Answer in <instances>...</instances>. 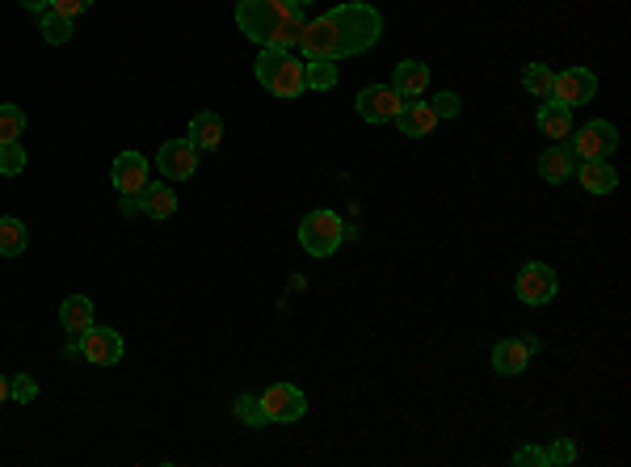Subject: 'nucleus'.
<instances>
[{"mask_svg":"<svg viewBox=\"0 0 631 467\" xmlns=\"http://www.w3.org/2000/svg\"><path fill=\"white\" fill-rule=\"evenodd\" d=\"M383 38V13L366 0H345V5L329 9L303 22V59H329V64H341V59H354L362 51H371Z\"/></svg>","mask_w":631,"mask_h":467,"instance_id":"nucleus-1","label":"nucleus"},{"mask_svg":"<svg viewBox=\"0 0 631 467\" xmlns=\"http://www.w3.org/2000/svg\"><path fill=\"white\" fill-rule=\"evenodd\" d=\"M236 26L257 47L295 51L303 38V9L291 0H236Z\"/></svg>","mask_w":631,"mask_h":467,"instance_id":"nucleus-2","label":"nucleus"},{"mask_svg":"<svg viewBox=\"0 0 631 467\" xmlns=\"http://www.w3.org/2000/svg\"><path fill=\"white\" fill-rule=\"evenodd\" d=\"M253 72H257V85L270 97L295 101V97L308 93V64L295 59L291 51H282V47H261Z\"/></svg>","mask_w":631,"mask_h":467,"instance_id":"nucleus-3","label":"nucleus"},{"mask_svg":"<svg viewBox=\"0 0 631 467\" xmlns=\"http://www.w3.org/2000/svg\"><path fill=\"white\" fill-rule=\"evenodd\" d=\"M341 240H345V223H341L337 211L316 207V211L303 215V223H299V245H303V253H312V257H333V253L341 249Z\"/></svg>","mask_w":631,"mask_h":467,"instance_id":"nucleus-4","label":"nucleus"},{"mask_svg":"<svg viewBox=\"0 0 631 467\" xmlns=\"http://www.w3.org/2000/svg\"><path fill=\"white\" fill-rule=\"evenodd\" d=\"M619 148V131L615 123H606V118H589L585 127L573 131V160H610Z\"/></svg>","mask_w":631,"mask_h":467,"instance_id":"nucleus-5","label":"nucleus"},{"mask_svg":"<svg viewBox=\"0 0 631 467\" xmlns=\"http://www.w3.org/2000/svg\"><path fill=\"white\" fill-rule=\"evenodd\" d=\"M514 291H518V299L526 303V308H543V303L556 299L560 278L547 261H526V266L518 270V278H514Z\"/></svg>","mask_w":631,"mask_h":467,"instance_id":"nucleus-6","label":"nucleus"},{"mask_svg":"<svg viewBox=\"0 0 631 467\" xmlns=\"http://www.w3.org/2000/svg\"><path fill=\"white\" fill-rule=\"evenodd\" d=\"M594 93H598L594 72L589 68H564V72H556L552 97L547 101H556V106H564V110H577V106H585V101H594Z\"/></svg>","mask_w":631,"mask_h":467,"instance_id":"nucleus-7","label":"nucleus"},{"mask_svg":"<svg viewBox=\"0 0 631 467\" xmlns=\"http://www.w3.org/2000/svg\"><path fill=\"white\" fill-rule=\"evenodd\" d=\"M543 350V341L535 333H522V337H505L497 350H493V371L497 375H526V367H531V358Z\"/></svg>","mask_w":631,"mask_h":467,"instance_id":"nucleus-8","label":"nucleus"},{"mask_svg":"<svg viewBox=\"0 0 631 467\" xmlns=\"http://www.w3.org/2000/svg\"><path fill=\"white\" fill-rule=\"evenodd\" d=\"M261 409H266V421L291 425V421H299L303 413H308V400H303V392L295 388V383H274V388L261 392Z\"/></svg>","mask_w":631,"mask_h":467,"instance_id":"nucleus-9","label":"nucleus"},{"mask_svg":"<svg viewBox=\"0 0 631 467\" xmlns=\"http://www.w3.org/2000/svg\"><path fill=\"white\" fill-rule=\"evenodd\" d=\"M400 93L392 89V85H366L362 93H358V101H354V110H358V118H366V123H392V118L400 114Z\"/></svg>","mask_w":631,"mask_h":467,"instance_id":"nucleus-10","label":"nucleus"},{"mask_svg":"<svg viewBox=\"0 0 631 467\" xmlns=\"http://www.w3.org/2000/svg\"><path fill=\"white\" fill-rule=\"evenodd\" d=\"M110 177H114V190L122 194V198H139V190L152 181V165L139 152H118L114 156V169H110Z\"/></svg>","mask_w":631,"mask_h":467,"instance_id":"nucleus-11","label":"nucleus"},{"mask_svg":"<svg viewBox=\"0 0 631 467\" xmlns=\"http://www.w3.org/2000/svg\"><path fill=\"white\" fill-rule=\"evenodd\" d=\"M80 354L93 367H114V362H122V333L106 329V324H93L89 333H80Z\"/></svg>","mask_w":631,"mask_h":467,"instance_id":"nucleus-12","label":"nucleus"},{"mask_svg":"<svg viewBox=\"0 0 631 467\" xmlns=\"http://www.w3.org/2000/svg\"><path fill=\"white\" fill-rule=\"evenodd\" d=\"M156 169H160L165 181H186L198 169V148L190 144V139H169V144L160 148V156H156Z\"/></svg>","mask_w":631,"mask_h":467,"instance_id":"nucleus-13","label":"nucleus"},{"mask_svg":"<svg viewBox=\"0 0 631 467\" xmlns=\"http://www.w3.org/2000/svg\"><path fill=\"white\" fill-rule=\"evenodd\" d=\"M392 89L400 93V101H417L430 89V64L425 59H400L392 68Z\"/></svg>","mask_w":631,"mask_h":467,"instance_id":"nucleus-14","label":"nucleus"},{"mask_svg":"<svg viewBox=\"0 0 631 467\" xmlns=\"http://www.w3.org/2000/svg\"><path fill=\"white\" fill-rule=\"evenodd\" d=\"M392 123H396V131H400L404 139H425V135H434L438 114L430 110V101H404Z\"/></svg>","mask_w":631,"mask_h":467,"instance_id":"nucleus-15","label":"nucleus"},{"mask_svg":"<svg viewBox=\"0 0 631 467\" xmlns=\"http://www.w3.org/2000/svg\"><path fill=\"white\" fill-rule=\"evenodd\" d=\"M135 207L144 211V215H152V219H169L177 211V194H173L169 181H148V186L139 190Z\"/></svg>","mask_w":631,"mask_h":467,"instance_id":"nucleus-16","label":"nucleus"},{"mask_svg":"<svg viewBox=\"0 0 631 467\" xmlns=\"http://www.w3.org/2000/svg\"><path fill=\"white\" fill-rule=\"evenodd\" d=\"M535 127H539V135H547V139H556V144H560V139L573 135V110L556 106V101H539Z\"/></svg>","mask_w":631,"mask_h":467,"instance_id":"nucleus-17","label":"nucleus"},{"mask_svg":"<svg viewBox=\"0 0 631 467\" xmlns=\"http://www.w3.org/2000/svg\"><path fill=\"white\" fill-rule=\"evenodd\" d=\"M59 324H64L68 337H80L93 329V299L89 295H68L59 303Z\"/></svg>","mask_w":631,"mask_h":467,"instance_id":"nucleus-18","label":"nucleus"},{"mask_svg":"<svg viewBox=\"0 0 631 467\" xmlns=\"http://www.w3.org/2000/svg\"><path fill=\"white\" fill-rule=\"evenodd\" d=\"M573 173H577V181H581L589 194H615L619 190V173L610 169L606 160H581Z\"/></svg>","mask_w":631,"mask_h":467,"instance_id":"nucleus-19","label":"nucleus"},{"mask_svg":"<svg viewBox=\"0 0 631 467\" xmlns=\"http://www.w3.org/2000/svg\"><path fill=\"white\" fill-rule=\"evenodd\" d=\"M190 144L198 148V152H215L219 144H223V118L219 114H211V110H202V114H194L190 118Z\"/></svg>","mask_w":631,"mask_h":467,"instance_id":"nucleus-20","label":"nucleus"},{"mask_svg":"<svg viewBox=\"0 0 631 467\" xmlns=\"http://www.w3.org/2000/svg\"><path fill=\"white\" fill-rule=\"evenodd\" d=\"M535 169H539V177L547 181V186H564L568 177H573V152L568 148H547V152H539V160H535Z\"/></svg>","mask_w":631,"mask_h":467,"instance_id":"nucleus-21","label":"nucleus"},{"mask_svg":"<svg viewBox=\"0 0 631 467\" xmlns=\"http://www.w3.org/2000/svg\"><path fill=\"white\" fill-rule=\"evenodd\" d=\"M26 245H30L26 223L13 219V215H0V257H22Z\"/></svg>","mask_w":631,"mask_h":467,"instance_id":"nucleus-22","label":"nucleus"},{"mask_svg":"<svg viewBox=\"0 0 631 467\" xmlns=\"http://www.w3.org/2000/svg\"><path fill=\"white\" fill-rule=\"evenodd\" d=\"M552 80H556V72L547 68V64H539V59H535V64H526V68H522V89L531 93V97H539V101L552 97Z\"/></svg>","mask_w":631,"mask_h":467,"instance_id":"nucleus-23","label":"nucleus"},{"mask_svg":"<svg viewBox=\"0 0 631 467\" xmlns=\"http://www.w3.org/2000/svg\"><path fill=\"white\" fill-rule=\"evenodd\" d=\"M38 30H43V38L51 47H64L68 38L76 34L72 30V17H64V13H55V9H47V13H38Z\"/></svg>","mask_w":631,"mask_h":467,"instance_id":"nucleus-24","label":"nucleus"},{"mask_svg":"<svg viewBox=\"0 0 631 467\" xmlns=\"http://www.w3.org/2000/svg\"><path fill=\"white\" fill-rule=\"evenodd\" d=\"M22 135H26V110L13 106V101H0V144H13Z\"/></svg>","mask_w":631,"mask_h":467,"instance_id":"nucleus-25","label":"nucleus"},{"mask_svg":"<svg viewBox=\"0 0 631 467\" xmlns=\"http://www.w3.org/2000/svg\"><path fill=\"white\" fill-rule=\"evenodd\" d=\"M232 413L240 425H249V430H261L266 425V409H261V396H236Z\"/></svg>","mask_w":631,"mask_h":467,"instance_id":"nucleus-26","label":"nucleus"},{"mask_svg":"<svg viewBox=\"0 0 631 467\" xmlns=\"http://www.w3.org/2000/svg\"><path fill=\"white\" fill-rule=\"evenodd\" d=\"M333 85H337V64H329V59H308V89L329 93Z\"/></svg>","mask_w":631,"mask_h":467,"instance_id":"nucleus-27","label":"nucleus"},{"mask_svg":"<svg viewBox=\"0 0 631 467\" xmlns=\"http://www.w3.org/2000/svg\"><path fill=\"white\" fill-rule=\"evenodd\" d=\"M22 169H26V148H22V139H13V144H0V173L17 177Z\"/></svg>","mask_w":631,"mask_h":467,"instance_id":"nucleus-28","label":"nucleus"},{"mask_svg":"<svg viewBox=\"0 0 631 467\" xmlns=\"http://www.w3.org/2000/svg\"><path fill=\"white\" fill-rule=\"evenodd\" d=\"M9 396H13L17 404H30V400L38 396V383H34L30 375H13V379H9Z\"/></svg>","mask_w":631,"mask_h":467,"instance_id":"nucleus-29","label":"nucleus"},{"mask_svg":"<svg viewBox=\"0 0 631 467\" xmlns=\"http://www.w3.org/2000/svg\"><path fill=\"white\" fill-rule=\"evenodd\" d=\"M547 463H577V442L573 438H556L547 446Z\"/></svg>","mask_w":631,"mask_h":467,"instance_id":"nucleus-30","label":"nucleus"},{"mask_svg":"<svg viewBox=\"0 0 631 467\" xmlns=\"http://www.w3.org/2000/svg\"><path fill=\"white\" fill-rule=\"evenodd\" d=\"M430 110H434L438 118H455V114H459V93H455V89H442V93L430 101Z\"/></svg>","mask_w":631,"mask_h":467,"instance_id":"nucleus-31","label":"nucleus"},{"mask_svg":"<svg viewBox=\"0 0 631 467\" xmlns=\"http://www.w3.org/2000/svg\"><path fill=\"white\" fill-rule=\"evenodd\" d=\"M514 463H518V467H543V463H547V451H543V446H518Z\"/></svg>","mask_w":631,"mask_h":467,"instance_id":"nucleus-32","label":"nucleus"},{"mask_svg":"<svg viewBox=\"0 0 631 467\" xmlns=\"http://www.w3.org/2000/svg\"><path fill=\"white\" fill-rule=\"evenodd\" d=\"M89 5H93V0H51V9H55V13H64V17H72V22H76V17L85 13Z\"/></svg>","mask_w":631,"mask_h":467,"instance_id":"nucleus-33","label":"nucleus"},{"mask_svg":"<svg viewBox=\"0 0 631 467\" xmlns=\"http://www.w3.org/2000/svg\"><path fill=\"white\" fill-rule=\"evenodd\" d=\"M22 9H30V13H47L51 9V0H17Z\"/></svg>","mask_w":631,"mask_h":467,"instance_id":"nucleus-34","label":"nucleus"},{"mask_svg":"<svg viewBox=\"0 0 631 467\" xmlns=\"http://www.w3.org/2000/svg\"><path fill=\"white\" fill-rule=\"evenodd\" d=\"M9 400H13V396H9V379L0 375V404H9Z\"/></svg>","mask_w":631,"mask_h":467,"instance_id":"nucleus-35","label":"nucleus"},{"mask_svg":"<svg viewBox=\"0 0 631 467\" xmlns=\"http://www.w3.org/2000/svg\"><path fill=\"white\" fill-rule=\"evenodd\" d=\"M291 5H295V9H308V5H312V0H291Z\"/></svg>","mask_w":631,"mask_h":467,"instance_id":"nucleus-36","label":"nucleus"}]
</instances>
